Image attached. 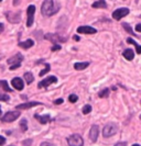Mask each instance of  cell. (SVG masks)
Listing matches in <instances>:
<instances>
[{
  "instance_id": "74e56055",
  "label": "cell",
  "mask_w": 141,
  "mask_h": 146,
  "mask_svg": "<svg viewBox=\"0 0 141 146\" xmlns=\"http://www.w3.org/2000/svg\"><path fill=\"white\" fill-rule=\"evenodd\" d=\"M115 146H126V143H117Z\"/></svg>"
},
{
  "instance_id": "ffe728a7",
  "label": "cell",
  "mask_w": 141,
  "mask_h": 146,
  "mask_svg": "<svg viewBox=\"0 0 141 146\" xmlns=\"http://www.w3.org/2000/svg\"><path fill=\"white\" fill-rule=\"evenodd\" d=\"M127 43L134 45V47H136V50H137V53H138V54H141V46L138 43H136V42H134L131 37H128V38H127Z\"/></svg>"
},
{
  "instance_id": "7bdbcfd3",
  "label": "cell",
  "mask_w": 141,
  "mask_h": 146,
  "mask_svg": "<svg viewBox=\"0 0 141 146\" xmlns=\"http://www.w3.org/2000/svg\"><path fill=\"white\" fill-rule=\"evenodd\" d=\"M0 1H2V0H0Z\"/></svg>"
},
{
  "instance_id": "f546056e",
  "label": "cell",
  "mask_w": 141,
  "mask_h": 146,
  "mask_svg": "<svg viewBox=\"0 0 141 146\" xmlns=\"http://www.w3.org/2000/svg\"><path fill=\"white\" fill-rule=\"evenodd\" d=\"M59 50H61V46H59V44H56V45H53L52 48H51V51H52V52H56V51H59Z\"/></svg>"
},
{
  "instance_id": "5b68a950",
  "label": "cell",
  "mask_w": 141,
  "mask_h": 146,
  "mask_svg": "<svg viewBox=\"0 0 141 146\" xmlns=\"http://www.w3.org/2000/svg\"><path fill=\"white\" fill-rule=\"evenodd\" d=\"M44 38L46 40H49V41H51L53 43H64V42H66V37H63L59 35L57 33H49V34H45L44 35Z\"/></svg>"
},
{
  "instance_id": "484cf974",
  "label": "cell",
  "mask_w": 141,
  "mask_h": 146,
  "mask_svg": "<svg viewBox=\"0 0 141 146\" xmlns=\"http://www.w3.org/2000/svg\"><path fill=\"white\" fill-rule=\"evenodd\" d=\"M82 111H83V114H88V113L92 112V106L90 104H85L83 107Z\"/></svg>"
},
{
  "instance_id": "9c48e42d",
  "label": "cell",
  "mask_w": 141,
  "mask_h": 146,
  "mask_svg": "<svg viewBox=\"0 0 141 146\" xmlns=\"http://www.w3.org/2000/svg\"><path fill=\"white\" fill-rule=\"evenodd\" d=\"M37 106H42L41 102H37V101H31V102H24L21 104H18L17 106V110H25V109H31L33 107H37Z\"/></svg>"
},
{
  "instance_id": "4dcf8cb0",
  "label": "cell",
  "mask_w": 141,
  "mask_h": 146,
  "mask_svg": "<svg viewBox=\"0 0 141 146\" xmlns=\"http://www.w3.org/2000/svg\"><path fill=\"white\" fill-rule=\"evenodd\" d=\"M5 144H6V139H5L3 136L0 135V146L5 145Z\"/></svg>"
},
{
  "instance_id": "9a60e30c",
  "label": "cell",
  "mask_w": 141,
  "mask_h": 146,
  "mask_svg": "<svg viewBox=\"0 0 141 146\" xmlns=\"http://www.w3.org/2000/svg\"><path fill=\"white\" fill-rule=\"evenodd\" d=\"M34 117L37 119V121L40 122V123H42V124H46L47 122H51L52 120H51V117L50 115H40V114H34Z\"/></svg>"
},
{
  "instance_id": "d4e9b609",
  "label": "cell",
  "mask_w": 141,
  "mask_h": 146,
  "mask_svg": "<svg viewBox=\"0 0 141 146\" xmlns=\"http://www.w3.org/2000/svg\"><path fill=\"white\" fill-rule=\"evenodd\" d=\"M98 96H99V98H107V97L109 96V89L106 88L104 90H102V91L98 94Z\"/></svg>"
},
{
  "instance_id": "e575fe53",
  "label": "cell",
  "mask_w": 141,
  "mask_h": 146,
  "mask_svg": "<svg viewBox=\"0 0 141 146\" xmlns=\"http://www.w3.org/2000/svg\"><path fill=\"white\" fill-rule=\"evenodd\" d=\"M31 143H32V141H31V139H29V141H28V142H27V141H24V142H23V145H25V146H29L30 144H31Z\"/></svg>"
},
{
  "instance_id": "3957f363",
  "label": "cell",
  "mask_w": 141,
  "mask_h": 146,
  "mask_svg": "<svg viewBox=\"0 0 141 146\" xmlns=\"http://www.w3.org/2000/svg\"><path fill=\"white\" fill-rule=\"evenodd\" d=\"M67 143L69 146H83L84 141H83L82 136L78 134H73L69 137H67Z\"/></svg>"
},
{
  "instance_id": "30bf717a",
  "label": "cell",
  "mask_w": 141,
  "mask_h": 146,
  "mask_svg": "<svg viewBox=\"0 0 141 146\" xmlns=\"http://www.w3.org/2000/svg\"><path fill=\"white\" fill-rule=\"evenodd\" d=\"M97 32L96 29L92 28V27H87V25H84V27H80L77 28V33L80 34H95Z\"/></svg>"
},
{
  "instance_id": "ba28073f",
  "label": "cell",
  "mask_w": 141,
  "mask_h": 146,
  "mask_svg": "<svg viewBox=\"0 0 141 146\" xmlns=\"http://www.w3.org/2000/svg\"><path fill=\"white\" fill-rule=\"evenodd\" d=\"M57 81V78L55 76H49L47 78H45L44 80L40 81L39 82V88H46L49 87L50 85H53Z\"/></svg>"
},
{
  "instance_id": "603a6c76",
  "label": "cell",
  "mask_w": 141,
  "mask_h": 146,
  "mask_svg": "<svg viewBox=\"0 0 141 146\" xmlns=\"http://www.w3.org/2000/svg\"><path fill=\"white\" fill-rule=\"evenodd\" d=\"M0 88H2L5 91H7V92H11V89L9 88L8 86V82L6 80H1L0 81Z\"/></svg>"
},
{
  "instance_id": "b9f144b4",
  "label": "cell",
  "mask_w": 141,
  "mask_h": 146,
  "mask_svg": "<svg viewBox=\"0 0 141 146\" xmlns=\"http://www.w3.org/2000/svg\"><path fill=\"white\" fill-rule=\"evenodd\" d=\"M0 117H1V107H0Z\"/></svg>"
},
{
  "instance_id": "ab89813d",
  "label": "cell",
  "mask_w": 141,
  "mask_h": 146,
  "mask_svg": "<svg viewBox=\"0 0 141 146\" xmlns=\"http://www.w3.org/2000/svg\"><path fill=\"white\" fill-rule=\"evenodd\" d=\"M73 38H74L75 41H80V36H77V35H74V36H73Z\"/></svg>"
},
{
  "instance_id": "8d00e7d4",
  "label": "cell",
  "mask_w": 141,
  "mask_h": 146,
  "mask_svg": "<svg viewBox=\"0 0 141 146\" xmlns=\"http://www.w3.org/2000/svg\"><path fill=\"white\" fill-rule=\"evenodd\" d=\"M136 30H137V32H140V31H141V24H137Z\"/></svg>"
},
{
  "instance_id": "2e32d148",
  "label": "cell",
  "mask_w": 141,
  "mask_h": 146,
  "mask_svg": "<svg viewBox=\"0 0 141 146\" xmlns=\"http://www.w3.org/2000/svg\"><path fill=\"white\" fill-rule=\"evenodd\" d=\"M34 45V42L32 41V40H27V41H24V42H20L19 43V46L20 47H22V48H25V50H28L30 47H32Z\"/></svg>"
},
{
  "instance_id": "cb8c5ba5",
  "label": "cell",
  "mask_w": 141,
  "mask_h": 146,
  "mask_svg": "<svg viewBox=\"0 0 141 146\" xmlns=\"http://www.w3.org/2000/svg\"><path fill=\"white\" fill-rule=\"evenodd\" d=\"M20 129H21L22 132H25L28 130V123H27V120L25 119H23V120L20 121Z\"/></svg>"
},
{
  "instance_id": "d590c367",
  "label": "cell",
  "mask_w": 141,
  "mask_h": 146,
  "mask_svg": "<svg viewBox=\"0 0 141 146\" xmlns=\"http://www.w3.org/2000/svg\"><path fill=\"white\" fill-rule=\"evenodd\" d=\"M3 30H5V25H3V23H0V33H2V32H3Z\"/></svg>"
},
{
  "instance_id": "4316f807",
  "label": "cell",
  "mask_w": 141,
  "mask_h": 146,
  "mask_svg": "<svg viewBox=\"0 0 141 146\" xmlns=\"http://www.w3.org/2000/svg\"><path fill=\"white\" fill-rule=\"evenodd\" d=\"M50 70H51V66H50V64H45V68L40 72V76H43V75H45L46 73H49Z\"/></svg>"
},
{
  "instance_id": "836d02e7",
  "label": "cell",
  "mask_w": 141,
  "mask_h": 146,
  "mask_svg": "<svg viewBox=\"0 0 141 146\" xmlns=\"http://www.w3.org/2000/svg\"><path fill=\"white\" fill-rule=\"evenodd\" d=\"M63 102H64V100H63V99H56V100L54 101L55 104H61V103H63Z\"/></svg>"
},
{
  "instance_id": "52a82bcc",
  "label": "cell",
  "mask_w": 141,
  "mask_h": 146,
  "mask_svg": "<svg viewBox=\"0 0 141 146\" xmlns=\"http://www.w3.org/2000/svg\"><path fill=\"white\" fill-rule=\"evenodd\" d=\"M27 13H28V21H27V27L30 28L33 24V18L35 15V6L30 5L28 9H27Z\"/></svg>"
},
{
  "instance_id": "e0dca14e",
  "label": "cell",
  "mask_w": 141,
  "mask_h": 146,
  "mask_svg": "<svg viewBox=\"0 0 141 146\" xmlns=\"http://www.w3.org/2000/svg\"><path fill=\"white\" fill-rule=\"evenodd\" d=\"M124 56H125V58L128 59V60H132L134 57V53L131 48H127V50L124 51Z\"/></svg>"
},
{
  "instance_id": "7402d4cb",
  "label": "cell",
  "mask_w": 141,
  "mask_h": 146,
  "mask_svg": "<svg viewBox=\"0 0 141 146\" xmlns=\"http://www.w3.org/2000/svg\"><path fill=\"white\" fill-rule=\"evenodd\" d=\"M24 79H25L27 85H30L31 82H33V80H34V77H33V75H32L31 73H25V74H24Z\"/></svg>"
},
{
  "instance_id": "4fadbf2b",
  "label": "cell",
  "mask_w": 141,
  "mask_h": 146,
  "mask_svg": "<svg viewBox=\"0 0 141 146\" xmlns=\"http://www.w3.org/2000/svg\"><path fill=\"white\" fill-rule=\"evenodd\" d=\"M22 60H23V56L20 53H18L17 55H15L11 58L8 59V64L9 65H17V64H21Z\"/></svg>"
},
{
  "instance_id": "f1b7e54d",
  "label": "cell",
  "mask_w": 141,
  "mask_h": 146,
  "mask_svg": "<svg viewBox=\"0 0 141 146\" xmlns=\"http://www.w3.org/2000/svg\"><path fill=\"white\" fill-rule=\"evenodd\" d=\"M68 100H69V102L75 103L77 100H78V97H77L76 95H71L69 97H68Z\"/></svg>"
},
{
  "instance_id": "d6986e66",
  "label": "cell",
  "mask_w": 141,
  "mask_h": 146,
  "mask_svg": "<svg viewBox=\"0 0 141 146\" xmlns=\"http://www.w3.org/2000/svg\"><path fill=\"white\" fill-rule=\"evenodd\" d=\"M92 7L95 8V9H98V8H103V9H106L107 8V3H106V1L105 0H99V1H97V2H94L93 5H92Z\"/></svg>"
},
{
  "instance_id": "7c38bea8",
  "label": "cell",
  "mask_w": 141,
  "mask_h": 146,
  "mask_svg": "<svg viewBox=\"0 0 141 146\" xmlns=\"http://www.w3.org/2000/svg\"><path fill=\"white\" fill-rule=\"evenodd\" d=\"M11 85H12V87L15 88V89H17V90H22L23 88H24L23 80L21 78H19V77L13 78V79L11 80Z\"/></svg>"
},
{
  "instance_id": "277c9868",
  "label": "cell",
  "mask_w": 141,
  "mask_h": 146,
  "mask_svg": "<svg viewBox=\"0 0 141 146\" xmlns=\"http://www.w3.org/2000/svg\"><path fill=\"white\" fill-rule=\"evenodd\" d=\"M20 111H9L8 113H6L3 117H2V121L3 122H6V123H11V122H13L15 121L18 117H20Z\"/></svg>"
},
{
  "instance_id": "44dd1931",
  "label": "cell",
  "mask_w": 141,
  "mask_h": 146,
  "mask_svg": "<svg viewBox=\"0 0 141 146\" xmlns=\"http://www.w3.org/2000/svg\"><path fill=\"white\" fill-rule=\"evenodd\" d=\"M122 28L126 30V32L127 33H129V34H132L134 36H137V34L134 32V30H132V28L129 25V23H126V22H124L122 23Z\"/></svg>"
},
{
  "instance_id": "7a4b0ae2",
  "label": "cell",
  "mask_w": 141,
  "mask_h": 146,
  "mask_svg": "<svg viewBox=\"0 0 141 146\" xmlns=\"http://www.w3.org/2000/svg\"><path fill=\"white\" fill-rule=\"evenodd\" d=\"M118 131V126L115 123H108L105 125L104 130H103V135L104 137H110L112 135H115Z\"/></svg>"
},
{
  "instance_id": "d6a6232c",
  "label": "cell",
  "mask_w": 141,
  "mask_h": 146,
  "mask_svg": "<svg viewBox=\"0 0 141 146\" xmlns=\"http://www.w3.org/2000/svg\"><path fill=\"white\" fill-rule=\"evenodd\" d=\"M40 146H55L54 144H51V143H49V142H44V143H42Z\"/></svg>"
},
{
  "instance_id": "83f0119b",
  "label": "cell",
  "mask_w": 141,
  "mask_h": 146,
  "mask_svg": "<svg viewBox=\"0 0 141 146\" xmlns=\"http://www.w3.org/2000/svg\"><path fill=\"white\" fill-rule=\"evenodd\" d=\"M10 97L6 94H0V101H9Z\"/></svg>"
},
{
  "instance_id": "8fae6325",
  "label": "cell",
  "mask_w": 141,
  "mask_h": 146,
  "mask_svg": "<svg viewBox=\"0 0 141 146\" xmlns=\"http://www.w3.org/2000/svg\"><path fill=\"white\" fill-rule=\"evenodd\" d=\"M98 134H99V130H98V126L96 124L92 125L90 127V131H89V139L92 142H96L97 139H98Z\"/></svg>"
},
{
  "instance_id": "f35d334b",
  "label": "cell",
  "mask_w": 141,
  "mask_h": 146,
  "mask_svg": "<svg viewBox=\"0 0 141 146\" xmlns=\"http://www.w3.org/2000/svg\"><path fill=\"white\" fill-rule=\"evenodd\" d=\"M19 2H20V0H13V5H15V6H18Z\"/></svg>"
},
{
  "instance_id": "5bb4252c",
  "label": "cell",
  "mask_w": 141,
  "mask_h": 146,
  "mask_svg": "<svg viewBox=\"0 0 141 146\" xmlns=\"http://www.w3.org/2000/svg\"><path fill=\"white\" fill-rule=\"evenodd\" d=\"M7 19L9 20V22L11 23H18L20 21V15L19 13H13V12H7Z\"/></svg>"
},
{
  "instance_id": "6da1fadb",
  "label": "cell",
  "mask_w": 141,
  "mask_h": 146,
  "mask_svg": "<svg viewBox=\"0 0 141 146\" xmlns=\"http://www.w3.org/2000/svg\"><path fill=\"white\" fill-rule=\"evenodd\" d=\"M59 7L56 5V2L54 0H44V2L42 3L41 7V12L45 17H51L52 15L56 13L59 11Z\"/></svg>"
},
{
  "instance_id": "1f68e13d",
  "label": "cell",
  "mask_w": 141,
  "mask_h": 146,
  "mask_svg": "<svg viewBox=\"0 0 141 146\" xmlns=\"http://www.w3.org/2000/svg\"><path fill=\"white\" fill-rule=\"evenodd\" d=\"M21 66V64H17V65H11V67H10V70H15V69H17V68H19Z\"/></svg>"
},
{
  "instance_id": "60d3db41",
  "label": "cell",
  "mask_w": 141,
  "mask_h": 146,
  "mask_svg": "<svg viewBox=\"0 0 141 146\" xmlns=\"http://www.w3.org/2000/svg\"><path fill=\"white\" fill-rule=\"evenodd\" d=\"M132 146H140L139 144H134V145H132Z\"/></svg>"
},
{
  "instance_id": "8992f818",
  "label": "cell",
  "mask_w": 141,
  "mask_h": 146,
  "mask_svg": "<svg viewBox=\"0 0 141 146\" xmlns=\"http://www.w3.org/2000/svg\"><path fill=\"white\" fill-rule=\"evenodd\" d=\"M127 15H129V9L128 8H119L117 10H115L112 12V18L115 20L119 21L120 19H122L124 17H126Z\"/></svg>"
},
{
  "instance_id": "ac0fdd59",
  "label": "cell",
  "mask_w": 141,
  "mask_h": 146,
  "mask_svg": "<svg viewBox=\"0 0 141 146\" xmlns=\"http://www.w3.org/2000/svg\"><path fill=\"white\" fill-rule=\"evenodd\" d=\"M89 63L88 62H84V63H75L74 68L76 70H84L86 67H88Z\"/></svg>"
}]
</instances>
